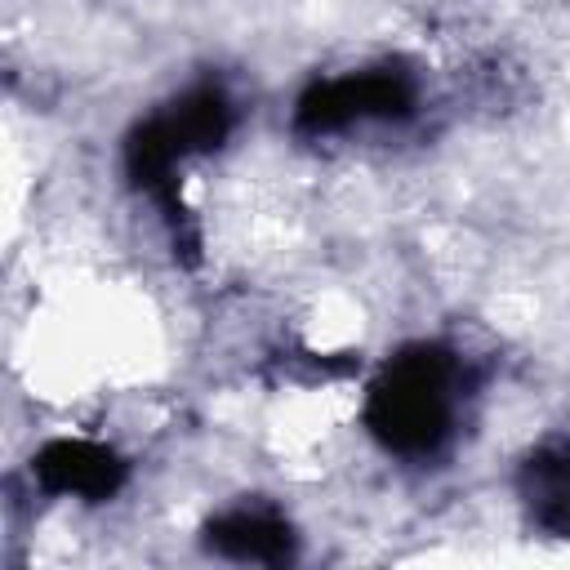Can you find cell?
<instances>
[{
  "label": "cell",
  "instance_id": "cell-1",
  "mask_svg": "<svg viewBox=\"0 0 570 570\" xmlns=\"http://www.w3.org/2000/svg\"><path fill=\"white\" fill-rule=\"evenodd\" d=\"M459 361L445 347H405L370 387L365 423L396 454H432L450 436Z\"/></svg>",
  "mask_w": 570,
  "mask_h": 570
},
{
  "label": "cell",
  "instance_id": "cell-2",
  "mask_svg": "<svg viewBox=\"0 0 570 570\" xmlns=\"http://www.w3.org/2000/svg\"><path fill=\"white\" fill-rule=\"evenodd\" d=\"M414 107V85L396 67H374L343 80H321L298 98L294 125L303 134H334L356 120H401Z\"/></svg>",
  "mask_w": 570,
  "mask_h": 570
},
{
  "label": "cell",
  "instance_id": "cell-3",
  "mask_svg": "<svg viewBox=\"0 0 570 570\" xmlns=\"http://www.w3.org/2000/svg\"><path fill=\"white\" fill-rule=\"evenodd\" d=\"M36 476L53 494L107 499L125 481V463L116 450H107L98 441H49L36 454Z\"/></svg>",
  "mask_w": 570,
  "mask_h": 570
},
{
  "label": "cell",
  "instance_id": "cell-4",
  "mask_svg": "<svg viewBox=\"0 0 570 570\" xmlns=\"http://www.w3.org/2000/svg\"><path fill=\"white\" fill-rule=\"evenodd\" d=\"M517 490H521L530 521L543 534L570 539V441L566 436H552L525 454Z\"/></svg>",
  "mask_w": 570,
  "mask_h": 570
},
{
  "label": "cell",
  "instance_id": "cell-5",
  "mask_svg": "<svg viewBox=\"0 0 570 570\" xmlns=\"http://www.w3.org/2000/svg\"><path fill=\"white\" fill-rule=\"evenodd\" d=\"M209 548L218 557H232V561H254V566H281L289 561L294 552V534L289 525L267 512V508H236V512H223L218 521H209Z\"/></svg>",
  "mask_w": 570,
  "mask_h": 570
},
{
  "label": "cell",
  "instance_id": "cell-6",
  "mask_svg": "<svg viewBox=\"0 0 570 570\" xmlns=\"http://www.w3.org/2000/svg\"><path fill=\"white\" fill-rule=\"evenodd\" d=\"M160 125H165V134L174 138V147L183 151V156H191V151H214L223 138H227V129H232V107H227V98L218 94V89H191L187 98H178L165 116H156Z\"/></svg>",
  "mask_w": 570,
  "mask_h": 570
}]
</instances>
